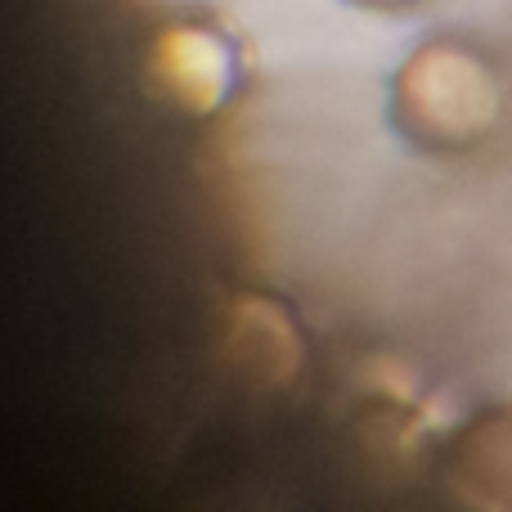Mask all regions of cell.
I'll list each match as a JSON object with an SVG mask.
<instances>
[{"instance_id": "obj_1", "label": "cell", "mask_w": 512, "mask_h": 512, "mask_svg": "<svg viewBox=\"0 0 512 512\" xmlns=\"http://www.w3.org/2000/svg\"><path fill=\"white\" fill-rule=\"evenodd\" d=\"M405 113L432 140H472L495 113V86L472 54L427 50L405 77Z\"/></svg>"}, {"instance_id": "obj_2", "label": "cell", "mask_w": 512, "mask_h": 512, "mask_svg": "<svg viewBox=\"0 0 512 512\" xmlns=\"http://www.w3.org/2000/svg\"><path fill=\"white\" fill-rule=\"evenodd\" d=\"M158 68H162V77H167L171 95L194 108L216 104L225 90V54H221V45L207 32H198V27L167 36V45H162V54H158Z\"/></svg>"}]
</instances>
